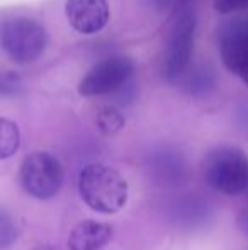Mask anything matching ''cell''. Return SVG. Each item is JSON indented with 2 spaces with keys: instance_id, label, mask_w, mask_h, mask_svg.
<instances>
[{
  "instance_id": "obj_8",
  "label": "cell",
  "mask_w": 248,
  "mask_h": 250,
  "mask_svg": "<svg viewBox=\"0 0 248 250\" xmlns=\"http://www.w3.org/2000/svg\"><path fill=\"white\" fill-rule=\"evenodd\" d=\"M109 14L107 0H66L65 3L66 21L82 34H94L104 29Z\"/></svg>"
},
{
  "instance_id": "obj_19",
  "label": "cell",
  "mask_w": 248,
  "mask_h": 250,
  "mask_svg": "<svg viewBox=\"0 0 248 250\" xmlns=\"http://www.w3.org/2000/svg\"><path fill=\"white\" fill-rule=\"evenodd\" d=\"M34 250H61V249H60V247H57V245L44 244V245H39V247H36Z\"/></svg>"
},
{
  "instance_id": "obj_6",
  "label": "cell",
  "mask_w": 248,
  "mask_h": 250,
  "mask_svg": "<svg viewBox=\"0 0 248 250\" xmlns=\"http://www.w3.org/2000/svg\"><path fill=\"white\" fill-rule=\"evenodd\" d=\"M134 75V65L126 56H109L82 79L78 92L85 97L109 96L123 90Z\"/></svg>"
},
{
  "instance_id": "obj_5",
  "label": "cell",
  "mask_w": 248,
  "mask_h": 250,
  "mask_svg": "<svg viewBox=\"0 0 248 250\" xmlns=\"http://www.w3.org/2000/svg\"><path fill=\"white\" fill-rule=\"evenodd\" d=\"M19 179L27 194L46 201L60 192L63 186V167L60 160L48 151H34L24 158Z\"/></svg>"
},
{
  "instance_id": "obj_2",
  "label": "cell",
  "mask_w": 248,
  "mask_h": 250,
  "mask_svg": "<svg viewBox=\"0 0 248 250\" xmlns=\"http://www.w3.org/2000/svg\"><path fill=\"white\" fill-rule=\"evenodd\" d=\"M204 179L228 196L248 194V157L236 146H218L204 160Z\"/></svg>"
},
{
  "instance_id": "obj_3",
  "label": "cell",
  "mask_w": 248,
  "mask_h": 250,
  "mask_svg": "<svg viewBox=\"0 0 248 250\" xmlns=\"http://www.w3.org/2000/svg\"><path fill=\"white\" fill-rule=\"evenodd\" d=\"M194 34L195 12L189 5H180L170 21L163 56V75L169 82H179L191 66Z\"/></svg>"
},
{
  "instance_id": "obj_9",
  "label": "cell",
  "mask_w": 248,
  "mask_h": 250,
  "mask_svg": "<svg viewBox=\"0 0 248 250\" xmlns=\"http://www.w3.org/2000/svg\"><path fill=\"white\" fill-rule=\"evenodd\" d=\"M113 238V228L107 223L85 220L78 223L68 237L70 250H100Z\"/></svg>"
},
{
  "instance_id": "obj_13",
  "label": "cell",
  "mask_w": 248,
  "mask_h": 250,
  "mask_svg": "<svg viewBox=\"0 0 248 250\" xmlns=\"http://www.w3.org/2000/svg\"><path fill=\"white\" fill-rule=\"evenodd\" d=\"M97 125L102 129L106 135H116L117 131H121L124 126V118L119 111L113 107L102 109L100 114L97 116Z\"/></svg>"
},
{
  "instance_id": "obj_12",
  "label": "cell",
  "mask_w": 248,
  "mask_h": 250,
  "mask_svg": "<svg viewBox=\"0 0 248 250\" xmlns=\"http://www.w3.org/2000/svg\"><path fill=\"white\" fill-rule=\"evenodd\" d=\"M153 170H156L158 177L165 179V181H175L177 177H182L184 172V162L180 160V157L170 153V151H163L158 155L156 162L153 164Z\"/></svg>"
},
{
  "instance_id": "obj_10",
  "label": "cell",
  "mask_w": 248,
  "mask_h": 250,
  "mask_svg": "<svg viewBox=\"0 0 248 250\" xmlns=\"http://www.w3.org/2000/svg\"><path fill=\"white\" fill-rule=\"evenodd\" d=\"M180 80H182L184 90L192 96H206L209 90L214 89V73L208 65L187 70Z\"/></svg>"
},
{
  "instance_id": "obj_18",
  "label": "cell",
  "mask_w": 248,
  "mask_h": 250,
  "mask_svg": "<svg viewBox=\"0 0 248 250\" xmlns=\"http://www.w3.org/2000/svg\"><path fill=\"white\" fill-rule=\"evenodd\" d=\"M17 89V80L14 77H0V94H9Z\"/></svg>"
},
{
  "instance_id": "obj_4",
  "label": "cell",
  "mask_w": 248,
  "mask_h": 250,
  "mask_svg": "<svg viewBox=\"0 0 248 250\" xmlns=\"http://www.w3.org/2000/svg\"><path fill=\"white\" fill-rule=\"evenodd\" d=\"M2 46L9 58L19 65L36 62L46 50L48 34L38 21L27 17H16L3 24Z\"/></svg>"
},
{
  "instance_id": "obj_7",
  "label": "cell",
  "mask_w": 248,
  "mask_h": 250,
  "mask_svg": "<svg viewBox=\"0 0 248 250\" xmlns=\"http://www.w3.org/2000/svg\"><path fill=\"white\" fill-rule=\"evenodd\" d=\"M218 43L225 66L248 85V16L226 21L219 29Z\"/></svg>"
},
{
  "instance_id": "obj_1",
  "label": "cell",
  "mask_w": 248,
  "mask_h": 250,
  "mask_svg": "<svg viewBox=\"0 0 248 250\" xmlns=\"http://www.w3.org/2000/svg\"><path fill=\"white\" fill-rule=\"evenodd\" d=\"M78 191L83 203L102 214H114L126 206L128 182L116 168L90 164L80 172Z\"/></svg>"
},
{
  "instance_id": "obj_11",
  "label": "cell",
  "mask_w": 248,
  "mask_h": 250,
  "mask_svg": "<svg viewBox=\"0 0 248 250\" xmlns=\"http://www.w3.org/2000/svg\"><path fill=\"white\" fill-rule=\"evenodd\" d=\"M20 145V131L14 121L0 118V160L10 158Z\"/></svg>"
},
{
  "instance_id": "obj_16",
  "label": "cell",
  "mask_w": 248,
  "mask_h": 250,
  "mask_svg": "<svg viewBox=\"0 0 248 250\" xmlns=\"http://www.w3.org/2000/svg\"><path fill=\"white\" fill-rule=\"evenodd\" d=\"M236 225H238L240 231L248 237V199H247V203L240 208L238 216H236Z\"/></svg>"
},
{
  "instance_id": "obj_15",
  "label": "cell",
  "mask_w": 248,
  "mask_h": 250,
  "mask_svg": "<svg viewBox=\"0 0 248 250\" xmlns=\"http://www.w3.org/2000/svg\"><path fill=\"white\" fill-rule=\"evenodd\" d=\"M214 7L221 14L248 12V0H216Z\"/></svg>"
},
{
  "instance_id": "obj_17",
  "label": "cell",
  "mask_w": 248,
  "mask_h": 250,
  "mask_svg": "<svg viewBox=\"0 0 248 250\" xmlns=\"http://www.w3.org/2000/svg\"><path fill=\"white\" fill-rule=\"evenodd\" d=\"M145 2L156 12H163V10H169L175 3V0H145Z\"/></svg>"
},
{
  "instance_id": "obj_14",
  "label": "cell",
  "mask_w": 248,
  "mask_h": 250,
  "mask_svg": "<svg viewBox=\"0 0 248 250\" xmlns=\"http://www.w3.org/2000/svg\"><path fill=\"white\" fill-rule=\"evenodd\" d=\"M19 237L17 223L5 209H0V250H5Z\"/></svg>"
}]
</instances>
